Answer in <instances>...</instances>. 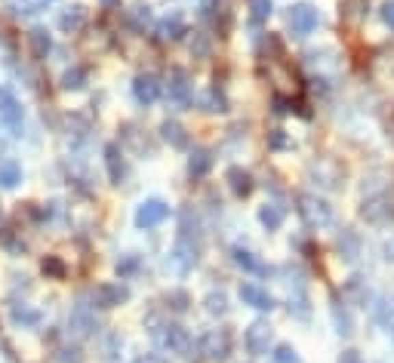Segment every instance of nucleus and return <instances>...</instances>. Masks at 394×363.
Returning <instances> with one entry per match:
<instances>
[{
    "mask_svg": "<svg viewBox=\"0 0 394 363\" xmlns=\"http://www.w3.org/2000/svg\"><path fill=\"white\" fill-rule=\"evenodd\" d=\"M299 215L308 228H326L332 225V206L317 194H302L299 197Z\"/></svg>",
    "mask_w": 394,
    "mask_h": 363,
    "instance_id": "f257e3e1",
    "label": "nucleus"
},
{
    "mask_svg": "<svg viewBox=\"0 0 394 363\" xmlns=\"http://www.w3.org/2000/svg\"><path fill=\"white\" fill-rule=\"evenodd\" d=\"M287 25H289V31H293L296 37H308L320 25V16H317V10H314V6L299 3V6H293V10H289Z\"/></svg>",
    "mask_w": 394,
    "mask_h": 363,
    "instance_id": "f03ea898",
    "label": "nucleus"
},
{
    "mask_svg": "<svg viewBox=\"0 0 394 363\" xmlns=\"http://www.w3.org/2000/svg\"><path fill=\"white\" fill-rule=\"evenodd\" d=\"M271 338H274V330L268 326V320H256V323H250V330H246L244 345L252 357H262V354H268Z\"/></svg>",
    "mask_w": 394,
    "mask_h": 363,
    "instance_id": "7ed1b4c3",
    "label": "nucleus"
},
{
    "mask_svg": "<svg viewBox=\"0 0 394 363\" xmlns=\"http://www.w3.org/2000/svg\"><path fill=\"white\" fill-rule=\"evenodd\" d=\"M166 215H170V206H166L163 200H157V197H151V200H145L139 209H135V225L139 228H157Z\"/></svg>",
    "mask_w": 394,
    "mask_h": 363,
    "instance_id": "20e7f679",
    "label": "nucleus"
},
{
    "mask_svg": "<svg viewBox=\"0 0 394 363\" xmlns=\"http://www.w3.org/2000/svg\"><path fill=\"white\" fill-rule=\"evenodd\" d=\"M157 338H160V345H163L166 351L188 357V351H191V336H188V330H182V326L170 323V326H163V332H157Z\"/></svg>",
    "mask_w": 394,
    "mask_h": 363,
    "instance_id": "39448f33",
    "label": "nucleus"
},
{
    "mask_svg": "<svg viewBox=\"0 0 394 363\" xmlns=\"http://www.w3.org/2000/svg\"><path fill=\"white\" fill-rule=\"evenodd\" d=\"M200 351L209 357V360H225L228 351H231V342H228V332L225 330H209L207 336L200 338Z\"/></svg>",
    "mask_w": 394,
    "mask_h": 363,
    "instance_id": "423d86ee",
    "label": "nucleus"
},
{
    "mask_svg": "<svg viewBox=\"0 0 394 363\" xmlns=\"http://www.w3.org/2000/svg\"><path fill=\"white\" fill-rule=\"evenodd\" d=\"M194 262H197L194 243H191V240H182V237H179L176 246H172V252H170V258H166V268H172L176 274H185V271H188Z\"/></svg>",
    "mask_w": 394,
    "mask_h": 363,
    "instance_id": "0eeeda50",
    "label": "nucleus"
},
{
    "mask_svg": "<svg viewBox=\"0 0 394 363\" xmlns=\"http://www.w3.org/2000/svg\"><path fill=\"white\" fill-rule=\"evenodd\" d=\"M92 330H96V314L90 311V305H77L68 317V332H74L77 338H86L92 336Z\"/></svg>",
    "mask_w": 394,
    "mask_h": 363,
    "instance_id": "6e6552de",
    "label": "nucleus"
},
{
    "mask_svg": "<svg viewBox=\"0 0 394 363\" xmlns=\"http://www.w3.org/2000/svg\"><path fill=\"white\" fill-rule=\"evenodd\" d=\"M240 299H244V305L256 308V311H271V308H274L271 293L262 289L259 283H240Z\"/></svg>",
    "mask_w": 394,
    "mask_h": 363,
    "instance_id": "1a4fd4ad",
    "label": "nucleus"
},
{
    "mask_svg": "<svg viewBox=\"0 0 394 363\" xmlns=\"http://www.w3.org/2000/svg\"><path fill=\"white\" fill-rule=\"evenodd\" d=\"M133 96H135V102L139 105H154L157 102V96H160V83H157V77L154 74H139L135 77V83H133Z\"/></svg>",
    "mask_w": 394,
    "mask_h": 363,
    "instance_id": "9d476101",
    "label": "nucleus"
},
{
    "mask_svg": "<svg viewBox=\"0 0 394 363\" xmlns=\"http://www.w3.org/2000/svg\"><path fill=\"white\" fill-rule=\"evenodd\" d=\"M360 215L369 221V225H391V221H394V203H388V200H369V203H363Z\"/></svg>",
    "mask_w": 394,
    "mask_h": 363,
    "instance_id": "9b49d317",
    "label": "nucleus"
},
{
    "mask_svg": "<svg viewBox=\"0 0 394 363\" xmlns=\"http://www.w3.org/2000/svg\"><path fill=\"white\" fill-rule=\"evenodd\" d=\"M0 117H3V123L12 129L22 126V105H18V98L12 96L6 86H0Z\"/></svg>",
    "mask_w": 394,
    "mask_h": 363,
    "instance_id": "f8f14e48",
    "label": "nucleus"
},
{
    "mask_svg": "<svg viewBox=\"0 0 394 363\" xmlns=\"http://www.w3.org/2000/svg\"><path fill=\"white\" fill-rule=\"evenodd\" d=\"M330 314H332V326H336L339 336H351L354 332V317H351V311L345 308V301L339 295L330 299Z\"/></svg>",
    "mask_w": 394,
    "mask_h": 363,
    "instance_id": "ddd939ff",
    "label": "nucleus"
},
{
    "mask_svg": "<svg viewBox=\"0 0 394 363\" xmlns=\"http://www.w3.org/2000/svg\"><path fill=\"white\" fill-rule=\"evenodd\" d=\"M336 250H339V256H342L345 262H354V258L360 256V250H363V243H360V237H357V231L345 228V231L339 234V240H336Z\"/></svg>",
    "mask_w": 394,
    "mask_h": 363,
    "instance_id": "4468645a",
    "label": "nucleus"
},
{
    "mask_svg": "<svg viewBox=\"0 0 394 363\" xmlns=\"http://www.w3.org/2000/svg\"><path fill=\"white\" fill-rule=\"evenodd\" d=\"M170 98L176 105H188L191 102V83H188V74H185V71H172V77H170Z\"/></svg>",
    "mask_w": 394,
    "mask_h": 363,
    "instance_id": "2eb2a0df",
    "label": "nucleus"
},
{
    "mask_svg": "<svg viewBox=\"0 0 394 363\" xmlns=\"http://www.w3.org/2000/svg\"><path fill=\"white\" fill-rule=\"evenodd\" d=\"M228 185H231V191L237 197H246L252 191V176L246 170H240V166H231L228 170Z\"/></svg>",
    "mask_w": 394,
    "mask_h": 363,
    "instance_id": "dca6fc26",
    "label": "nucleus"
},
{
    "mask_svg": "<svg viewBox=\"0 0 394 363\" xmlns=\"http://www.w3.org/2000/svg\"><path fill=\"white\" fill-rule=\"evenodd\" d=\"M209 166H213V154H209L207 148H194V151H191V160H188L191 176H207Z\"/></svg>",
    "mask_w": 394,
    "mask_h": 363,
    "instance_id": "f3484780",
    "label": "nucleus"
},
{
    "mask_svg": "<svg viewBox=\"0 0 394 363\" xmlns=\"http://www.w3.org/2000/svg\"><path fill=\"white\" fill-rule=\"evenodd\" d=\"M259 221H262L268 231H277V228L283 225V206H277V203H265V206L259 209Z\"/></svg>",
    "mask_w": 394,
    "mask_h": 363,
    "instance_id": "a211bd4d",
    "label": "nucleus"
},
{
    "mask_svg": "<svg viewBox=\"0 0 394 363\" xmlns=\"http://www.w3.org/2000/svg\"><path fill=\"white\" fill-rule=\"evenodd\" d=\"M18 182H22V166H18L16 160H3V163H0V185H3V188H16Z\"/></svg>",
    "mask_w": 394,
    "mask_h": 363,
    "instance_id": "6ab92c4d",
    "label": "nucleus"
},
{
    "mask_svg": "<svg viewBox=\"0 0 394 363\" xmlns=\"http://www.w3.org/2000/svg\"><path fill=\"white\" fill-rule=\"evenodd\" d=\"M160 133H163V139L170 142L172 148H185V145H188V139H185V129L179 126L176 120H166L163 126H160Z\"/></svg>",
    "mask_w": 394,
    "mask_h": 363,
    "instance_id": "aec40b11",
    "label": "nucleus"
},
{
    "mask_svg": "<svg viewBox=\"0 0 394 363\" xmlns=\"http://www.w3.org/2000/svg\"><path fill=\"white\" fill-rule=\"evenodd\" d=\"M123 299H127V289L123 286H102L98 289V305L102 308H114V305H120Z\"/></svg>",
    "mask_w": 394,
    "mask_h": 363,
    "instance_id": "412c9836",
    "label": "nucleus"
},
{
    "mask_svg": "<svg viewBox=\"0 0 394 363\" xmlns=\"http://www.w3.org/2000/svg\"><path fill=\"white\" fill-rule=\"evenodd\" d=\"M289 314H296L299 320H305L308 314H311V308H308V295H305V289H302V286L289 295Z\"/></svg>",
    "mask_w": 394,
    "mask_h": 363,
    "instance_id": "4be33fe9",
    "label": "nucleus"
},
{
    "mask_svg": "<svg viewBox=\"0 0 394 363\" xmlns=\"http://www.w3.org/2000/svg\"><path fill=\"white\" fill-rule=\"evenodd\" d=\"M105 157H108V172L114 182H120L123 178V160H120V151H117V145H108L105 148Z\"/></svg>",
    "mask_w": 394,
    "mask_h": 363,
    "instance_id": "5701e85b",
    "label": "nucleus"
},
{
    "mask_svg": "<svg viewBox=\"0 0 394 363\" xmlns=\"http://www.w3.org/2000/svg\"><path fill=\"white\" fill-rule=\"evenodd\" d=\"M203 305H207V314H213V317H222V314L228 311L225 293H209L207 299H203Z\"/></svg>",
    "mask_w": 394,
    "mask_h": 363,
    "instance_id": "b1692460",
    "label": "nucleus"
},
{
    "mask_svg": "<svg viewBox=\"0 0 394 363\" xmlns=\"http://www.w3.org/2000/svg\"><path fill=\"white\" fill-rule=\"evenodd\" d=\"M80 22H83V10H80V6H71V10H65V12L59 16V28H62V31L77 28Z\"/></svg>",
    "mask_w": 394,
    "mask_h": 363,
    "instance_id": "393cba45",
    "label": "nucleus"
},
{
    "mask_svg": "<svg viewBox=\"0 0 394 363\" xmlns=\"http://www.w3.org/2000/svg\"><path fill=\"white\" fill-rule=\"evenodd\" d=\"M246 3H250V18H252V25L265 22V18L271 16V0H246Z\"/></svg>",
    "mask_w": 394,
    "mask_h": 363,
    "instance_id": "a878e982",
    "label": "nucleus"
},
{
    "mask_svg": "<svg viewBox=\"0 0 394 363\" xmlns=\"http://www.w3.org/2000/svg\"><path fill=\"white\" fill-rule=\"evenodd\" d=\"M271 360H274V363H302L299 351H296L293 345H277L274 354H271Z\"/></svg>",
    "mask_w": 394,
    "mask_h": 363,
    "instance_id": "bb28decb",
    "label": "nucleus"
},
{
    "mask_svg": "<svg viewBox=\"0 0 394 363\" xmlns=\"http://www.w3.org/2000/svg\"><path fill=\"white\" fill-rule=\"evenodd\" d=\"M160 37H163V40H172V37H179V31H182V18H179V16H166L163 18V22H160Z\"/></svg>",
    "mask_w": 394,
    "mask_h": 363,
    "instance_id": "cd10ccee",
    "label": "nucleus"
},
{
    "mask_svg": "<svg viewBox=\"0 0 394 363\" xmlns=\"http://www.w3.org/2000/svg\"><path fill=\"white\" fill-rule=\"evenodd\" d=\"M376 320H379L382 326H388L394 320V295L391 299H382L379 305H376Z\"/></svg>",
    "mask_w": 394,
    "mask_h": 363,
    "instance_id": "c85d7f7f",
    "label": "nucleus"
},
{
    "mask_svg": "<svg viewBox=\"0 0 394 363\" xmlns=\"http://www.w3.org/2000/svg\"><path fill=\"white\" fill-rule=\"evenodd\" d=\"M12 320H16V323H25V326H37L40 323V314L22 305V308H12Z\"/></svg>",
    "mask_w": 394,
    "mask_h": 363,
    "instance_id": "c756f323",
    "label": "nucleus"
},
{
    "mask_svg": "<svg viewBox=\"0 0 394 363\" xmlns=\"http://www.w3.org/2000/svg\"><path fill=\"white\" fill-rule=\"evenodd\" d=\"M234 265H240V268L244 271H262V265L256 262V258H252V252H246V250H234Z\"/></svg>",
    "mask_w": 394,
    "mask_h": 363,
    "instance_id": "7c9ffc66",
    "label": "nucleus"
},
{
    "mask_svg": "<svg viewBox=\"0 0 394 363\" xmlns=\"http://www.w3.org/2000/svg\"><path fill=\"white\" fill-rule=\"evenodd\" d=\"M31 43H34V53L37 55H47L49 53V46H53V43H49V37H47V31H31Z\"/></svg>",
    "mask_w": 394,
    "mask_h": 363,
    "instance_id": "2f4dec72",
    "label": "nucleus"
},
{
    "mask_svg": "<svg viewBox=\"0 0 394 363\" xmlns=\"http://www.w3.org/2000/svg\"><path fill=\"white\" fill-rule=\"evenodd\" d=\"M62 86H65V90H80V86H83V71H80V68H74V71H65V77H62Z\"/></svg>",
    "mask_w": 394,
    "mask_h": 363,
    "instance_id": "473e14b6",
    "label": "nucleus"
},
{
    "mask_svg": "<svg viewBox=\"0 0 394 363\" xmlns=\"http://www.w3.org/2000/svg\"><path fill=\"white\" fill-rule=\"evenodd\" d=\"M43 274H53V277H62L65 274V265L59 262V258H47L43 262Z\"/></svg>",
    "mask_w": 394,
    "mask_h": 363,
    "instance_id": "72a5a7b5",
    "label": "nucleus"
},
{
    "mask_svg": "<svg viewBox=\"0 0 394 363\" xmlns=\"http://www.w3.org/2000/svg\"><path fill=\"white\" fill-rule=\"evenodd\" d=\"M382 22H385L388 28H394V0H385V3H382Z\"/></svg>",
    "mask_w": 394,
    "mask_h": 363,
    "instance_id": "f704fd0d",
    "label": "nucleus"
},
{
    "mask_svg": "<svg viewBox=\"0 0 394 363\" xmlns=\"http://www.w3.org/2000/svg\"><path fill=\"white\" fill-rule=\"evenodd\" d=\"M203 102H207V111H225V102H222V96L215 98V92H207Z\"/></svg>",
    "mask_w": 394,
    "mask_h": 363,
    "instance_id": "c9c22d12",
    "label": "nucleus"
},
{
    "mask_svg": "<svg viewBox=\"0 0 394 363\" xmlns=\"http://www.w3.org/2000/svg\"><path fill=\"white\" fill-rule=\"evenodd\" d=\"M336 363H363V357L357 354L354 348H348V351H342V354H339V360Z\"/></svg>",
    "mask_w": 394,
    "mask_h": 363,
    "instance_id": "e433bc0d",
    "label": "nucleus"
},
{
    "mask_svg": "<svg viewBox=\"0 0 394 363\" xmlns=\"http://www.w3.org/2000/svg\"><path fill=\"white\" fill-rule=\"evenodd\" d=\"M59 363H80V354L74 348L71 351L65 348V351H59Z\"/></svg>",
    "mask_w": 394,
    "mask_h": 363,
    "instance_id": "4c0bfd02",
    "label": "nucleus"
},
{
    "mask_svg": "<svg viewBox=\"0 0 394 363\" xmlns=\"http://www.w3.org/2000/svg\"><path fill=\"white\" fill-rule=\"evenodd\" d=\"M268 145L271 148H283V145H287V135H283V129H274V133H271Z\"/></svg>",
    "mask_w": 394,
    "mask_h": 363,
    "instance_id": "58836bf2",
    "label": "nucleus"
},
{
    "mask_svg": "<svg viewBox=\"0 0 394 363\" xmlns=\"http://www.w3.org/2000/svg\"><path fill=\"white\" fill-rule=\"evenodd\" d=\"M170 301H176V305H172L176 311H185V308H188V305H185V301H188V295H185V293H170Z\"/></svg>",
    "mask_w": 394,
    "mask_h": 363,
    "instance_id": "ea45409f",
    "label": "nucleus"
},
{
    "mask_svg": "<svg viewBox=\"0 0 394 363\" xmlns=\"http://www.w3.org/2000/svg\"><path fill=\"white\" fill-rule=\"evenodd\" d=\"M385 332H388V338H391V342H394V320H391V323L385 326Z\"/></svg>",
    "mask_w": 394,
    "mask_h": 363,
    "instance_id": "a19ab883",
    "label": "nucleus"
},
{
    "mask_svg": "<svg viewBox=\"0 0 394 363\" xmlns=\"http://www.w3.org/2000/svg\"><path fill=\"white\" fill-rule=\"evenodd\" d=\"M135 363H157V360H154V357H139Z\"/></svg>",
    "mask_w": 394,
    "mask_h": 363,
    "instance_id": "79ce46f5",
    "label": "nucleus"
},
{
    "mask_svg": "<svg viewBox=\"0 0 394 363\" xmlns=\"http://www.w3.org/2000/svg\"><path fill=\"white\" fill-rule=\"evenodd\" d=\"M0 225H3V213H0Z\"/></svg>",
    "mask_w": 394,
    "mask_h": 363,
    "instance_id": "37998d69",
    "label": "nucleus"
},
{
    "mask_svg": "<svg viewBox=\"0 0 394 363\" xmlns=\"http://www.w3.org/2000/svg\"><path fill=\"white\" fill-rule=\"evenodd\" d=\"M43 3H47V0H43Z\"/></svg>",
    "mask_w": 394,
    "mask_h": 363,
    "instance_id": "c03bdc74",
    "label": "nucleus"
}]
</instances>
